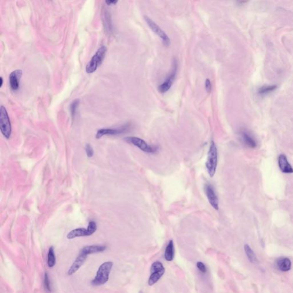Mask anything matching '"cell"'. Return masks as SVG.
<instances>
[{"label":"cell","instance_id":"9a60e30c","mask_svg":"<svg viewBox=\"0 0 293 293\" xmlns=\"http://www.w3.org/2000/svg\"><path fill=\"white\" fill-rule=\"evenodd\" d=\"M105 249H106V246H105L92 245V246H88L82 248L80 253L88 255L91 254L102 252Z\"/></svg>","mask_w":293,"mask_h":293},{"label":"cell","instance_id":"44dd1931","mask_svg":"<svg viewBox=\"0 0 293 293\" xmlns=\"http://www.w3.org/2000/svg\"><path fill=\"white\" fill-rule=\"evenodd\" d=\"M79 104H80V100L79 99H75L71 103L70 110H71V115H72V117L73 119L75 116L76 111H77V109L79 105Z\"/></svg>","mask_w":293,"mask_h":293},{"label":"cell","instance_id":"8fae6325","mask_svg":"<svg viewBox=\"0 0 293 293\" xmlns=\"http://www.w3.org/2000/svg\"><path fill=\"white\" fill-rule=\"evenodd\" d=\"M22 75V72L20 69H17L12 72L9 76V82L11 89L13 91H17L20 87V82Z\"/></svg>","mask_w":293,"mask_h":293},{"label":"cell","instance_id":"7402d4cb","mask_svg":"<svg viewBox=\"0 0 293 293\" xmlns=\"http://www.w3.org/2000/svg\"><path fill=\"white\" fill-rule=\"evenodd\" d=\"M165 269L164 267H163V265L161 262H155L152 264L151 267V272L153 273L155 272H158L162 270Z\"/></svg>","mask_w":293,"mask_h":293},{"label":"cell","instance_id":"e0dca14e","mask_svg":"<svg viewBox=\"0 0 293 293\" xmlns=\"http://www.w3.org/2000/svg\"><path fill=\"white\" fill-rule=\"evenodd\" d=\"M174 246L173 241L171 240L166 247L165 251V258L167 261H172L174 257Z\"/></svg>","mask_w":293,"mask_h":293},{"label":"cell","instance_id":"30bf717a","mask_svg":"<svg viewBox=\"0 0 293 293\" xmlns=\"http://www.w3.org/2000/svg\"><path fill=\"white\" fill-rule=\"evenodd\" d=\"M176 70H177V65L176 63H175L173 64V69H172L171 74L170 75V76L165 80V81H164L160 85H159V87H158L159 91L160 93H165L166 92H167L171 88L172 84H173V82L174 81V80L175 79Z\"/></svg>","mask_w":293,"mask_h":293},{"label":"cell","instance_id":"ba28073f","mask_svg":"<svg viewBox=\"0 0 293 293\" xmlns=\"http://www.w3.org/2000/svg\"><path fill=\"white\" fill-rule=\"evenodd\" d=\"M130 129V124H125L124 125H123L119 128H115V129H111V128H103L99 130L97 133L96 134V138L97 139H99L100 138H102L104 135H120L122 133H126L127 132L129 131Z\"/></svg>","mask_w":293,"mask_h":293},{"label":"cell","instance_id":"cb8c5ba5","mask_svg":"<svg viewBox=\"0 0 293 293\" xmlns=\"http://www.w3.org/2000/svg\"><path fill=\"white\" fill-rule=\"evenodd\" d=\"M85 152H86L87 155V156L88 158H92L93 156L94 152H93V148H92V147H91V145L89 144H87L85 145Z\"/></svg>","mask_w":293,"mask_h":293},{"label":"cell","instance_id":"277c9868","mask_svg":"<svg viewBox=\"0 0 293 293\" xmlns=\"http://www.w3.org/2000/svg\"><path fill=\"white\" fill-rule=\"evenodd\" d=\"M0 129L6 139L10 138L11 133L10 119L6 108L2 105L0 108Z\"/></svg>","mask_w":293,"mask_h":293},{"label":"cell","instance_id":"603a6c76","mask_svg":"<svg viewBox=\"0 0 293 293\" xmlns=\"http://www.w3.org/2000/svg\"><path fill=\"white\" fill-rule=\"evenodd\" d=\"M44 286L45 289H47L48 292H51V284L50 281L47 273L45 274L44 276Z\"/></svg>","mask_w":293,"mask_h":293},{"label":"cell","instance_id":"ffe728a7","mask_svg":"<svg viewBox=\"0 0 293 293\" xmlns=\"http://www.w3.org/2000/svg\"><path fill=\"white\" fill-rule=\"evenodd\" d=\"M47 264L49 267H53L56 264V256L53 246H51L48 251Z\"/></svg>","mask_w":293,"mask_h":293},{"label":"cell","instance_id":"4316f807","mask_svg":"<svg viewBox=\"0 0 293 293\" xmlns=\"http://www.w3.org/2000/svg\"><path fill=\"white\" fill-rule=\"evenodd\" d=\"M205 86H206V91L208 92V93H210L211 90H212V85H211V82L210 80L209 79H206V84H205Z\"/></svg>","mask_w":293,"mask_h":293},{"label":"cell","instance_id":"7c38bea8","mask_svg":"<svg viewBox=\"0 0 293 293\" xmlns=\"http://www.w3.org/2000/svg\"><path fill=\"white\" fill-rule=\"evenodd\" d=\"M87 255L80 253L79 255L77 256L75 261L72 264L71 267L68 270V274L69 275H72L74 273H76L80 268L82 264L85 262V259H87Z\"/></svg>","mask_w":293,"mask_h":293},{"label":"cell","instance_id":"ac0fdd59","mask_svg":"<svg viewBox=\"0 0 293 293\" xmlns=\"http://www.w3.org/2000/svg\"><path fill=\"white\" fill-rule=\"evenodd\" d=\"M164 272H165V269L162 270L160 271L152 273L151 275L149 278V280H148V284L150 286H152V285L154 284L155 283H156L163 275Z\"/></svg>","mask_w":293,"mask_h":293},{"label":"cell","instance_id":"f1b7e54d","mask_svg":"<svg viewBox=\"0 0 293 293\" xmlns=\"http://www.w3.org/2000/svg\"><path fill=\"white\" fill-rule=\"evenodd\" d=\"M0 81H1V84H0V87H2V84H3V79L2 77H0Z\"/></svg>","mask_w":293,"mask_h":293},{"label":"cell","instance_id":"5bb4252c","mask_svg":"<svg viewBox=\"0 0 293 293\" xmlns=\"http://www.w3.org/2000/svg\"><path fill=\"white\" fill-rule=\"evenodd\" d=\"M241 136L243 144L247 147L250 148H255L256 147V142L253 136L248 132L243 131L241 132Z\"/></svg>","mask_w":293,"mask_h":293},{"label":"cell","instance_id":"52a82bcc","mask_svg":"<svg viewBox=\"0 0 293 293\" xmlns=\"http://www.w3.org/2000/svg\"><path fill=\"white\" fill-rule=\"evenodd\" d=\"M144 19L152 30L162 39L164 45L166 47L169 46L170 45V39L167 34L160 28V27L158 26L152 20L150 17L146 16L144 17Z\"/></svg>","mask_w":293,"mask_h":293},{"label":"cell","instance_id":"6da1fadb","mask_svg":"<svg viewBox=\"0 0 293 293\" xmlns=\"http://www.w3.org/2000/svg\"><path fill=\"white\" fill-rule=\"evenodd\" d=\"M113 266L112 262H106L102 263L99 267L96 277L92 281V284L95 286L104 284L107 282L109 275Z\"/></svg>","mask_w":293,"mask_h":293},{"label":"cell","instance_id":"9c48e42d","mask_svg":"<svg viewBox=\"0 0 293 293\" xmlns=\"http://www.w3.org/2000/svg\"><path fill=\"white\" fill-rule=\"evenodd\" d=\"M204 191L211 206L216 210H218L219 209V201L213 186L209 183L206 184Z\"/></svg>","mask_w":293,"mask_h":293},{"label":"cell","instance_id":"d4e9b609","mask_svg":"<svg viewBox=\"0 0 293 293\" xmlns=\"http://www.w3.org/2000/svg\"><path fill=\"white\" fill-rule=\"evenodd\" d=\"M196 266H197V267L198 268V269L202 273H205L206 272V270H207L206 267L204 263H203L201 262H198L196 263Z\"/></svg>","mask_w":293,"mask_h":293},{"label":"cell","instance_id":"4fadbf2b","mask_svg":"<svg viewBox=\"0 0 293 293\" xmlns=\"http://www.w3.org/2000/svg\"><path fill=\"white\" fill-rule=\"evenodd\" d=\"M278 164L282 172L286 173H293V168L289 163L286 156L284 155H281L278 158Z\"/></svg>","mask_w":293,"mask_h":293},{"label":"cell","instance_id":"d6986e66","mask_svg":"<svg viewBox=\"0 0 293 293\" xmlns=\"http://www.w3.org/2000/svg\"><path fill=\"white\" fill-rule=\"evenodd\" d=\"M244 250H245V253L246 254V255L247 256V258H248L249 260L250 261V262L253 263H256L258 262L257 258H256L255 254L249 245H247V244L244 245Z\"/></svg>","mask_w":293,"mask_h":293},{"label":"cell","instance_id":"484cf974","mask_svg":"<svg viewBox=\"0 0 293 293\" xmlns=\"http://www.w3.org/2000/svg\"><path fill=\"white\" fill-rule=\"evenodd\" d=\"M275 88V86H270V87H263L262 88L261 91H260V93H268L269 92H271V91H273L274 89Z\"/></svg>","mask_w":293,"mask_h":293},{"label":"cell","instance_id":"8992f818","mask_svg":"<svg viewBox=\"0 0 293 293\" xmlns=\"http://www.w3.org/2000/svg\"><path fill=\"white\" fill-rule=\"evenodd\" d=\"M97 230V224L94 221L89 223L87 229L79 228L75 229L68 233L67 237L69 239H72L77 237L90 236Z\"/></svg>","mask_w":293,"mask_h":293},{"label":"cell","instance_id":"83f0119b","mask_svg":"<svg viewBox=\"0 0 293 293\" xmlns=\"http://www.w3.org/2000/svg\"><path fill=\"white\" fill-rule=\"evenodd\" d=\"M117 2V1L115 0H108V1H105V3L107 5H115Z\"/></svg>","mask_w":293,"mask_h":293},{"label":"cell","instance_id":"3957f363","mask_svg":"<svg viewBox=\"0 0 293 293\" xmlns=\"http://www.w3.org/2000/svg\"><path fill=\"white\" fill-rule=\"evenodd\" d=\"M218 164V150L216 146L213 142H211L210 150L208 152V156L206 163V166L209 175L212 177L214 176Z\"/></svg>","mask_w":293,"mask_h":293},{"label":"cell","instance_id":"5b68a950","mask_svg":"<svg viewBox=\"0 0 293 293\" xmlns=\"http://www.w3.org/2000/svg\"><path fill=\"white\" fill-rule=\"evenodd\" d=\"M125 142L132 144L139 148L142 151L147 153H154L158 151V147L155 145H151L142 139L134 136H129L124 138Z\"/></svg>","mask_w":293,"mask_h":293},{"label":"cell","instance_id":"7a4b0ae2","mask_svg":"<svg viewBox=\"0 0 293 293\" xmlns=\"http://www.w3.org/2000/svg\"><path fill=\"white\" fill-rule=\"evenodd\" d=\"M107 53V48L105 46H101L96 53L93 56L91 60L86 66V72L88 73H92L97 70L99 66L104 60Z\"/></svg>","mask_w":293,"mask_h":293},{"label":"cell","instance_id":"2e32d148","mask_svg":"<svg viewBox=\"0 0 293 293\" xmlns=\"http://www.w3.org/2000/svg\"><path fill=\"white\" fill-rule=\"evenodd\" d=\"M277 266L280 270L282 272H287L291 269L292 263L289 258H282L277 261Z\"/></svg>","mask_w":293,"mask_h":293}]
</instances>
